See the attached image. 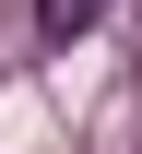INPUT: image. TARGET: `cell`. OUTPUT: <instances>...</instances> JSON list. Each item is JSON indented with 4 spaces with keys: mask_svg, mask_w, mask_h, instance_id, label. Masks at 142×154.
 <instances>
[{
    "mask_svg": "<svg viewBox=\"0 0 142 154\" xmlns=\"http://www.w3.org/2000/svg\"><path fill=\"white\" fill-rule=\"evenodd\" d=\"M95 24H107V0H36V36H47V48H71V36H95Z\"/></svg>",
    "mask_w": 142,
    "mask_h": 154,
    "instance_id": "cell-1",
    "label": "cell"
}]
</instances>
